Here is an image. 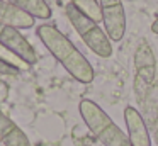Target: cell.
<instances>
[{
    "mask_svg": "<svg viewBox=\"0 0 158 146\" xmlns=\"http://www.w3.org/2000/svg\"><path fill=\"white\" fill-rule=\"evenodd\" d=\"M36 34L46 46V49L58 60V63L80 83L94 81V68L90 61L78 51V48L65 36L60 29L51 24H41L36 29Z\"/></svg>",
    "mask_w": 158,
    "mask_h": 146,
    "instance_id": "cell-1",
    "label": "cell"
},
{
    "mask_svg": "<svg viewBox=\"0 0 158 146\" xmlns=\"http://www.w3.org/2000/svg\"><path fill=\"white\" fill-rule=\"evenodd\" d=\"M78 111L94 138L99 139L104 146H131L129 136L107 115L99 104L83 98L78 104Z\"/></svg>",
    "mask_w": 158,
    "mask_h": 146,
    "instance_id": "cell-2",
    "label": "cell"
},
{
    "mask_svg": "<svg viewBox=\"0 0 158 146\" xmlns=\"http://www.w3.org/2000/svg\"><path fill=\"white\" fill-rule=\"evenodd\" d=\"M65 14L68 17L70 24L73 26V29L78 32V36L89 46L90 51H94L100 58L112 56V41L109 39L106 29L99 27L95 20L87 17L83 12H80L73 3H66Z\"/></svg>",
    "mask_w": 158,
    "mask_h": 146,
    "instance_id": "cell-3",
    "label": "cell"
},
{
    "mask_svg": "<svg viewBox=\"0 0 158 146\" xmlns=\"http://www.w3.org/2000/svg\"><path fill=\"white\" fill-rule=\"evenodd\" d=\"M156 78V60L146 39H141L134 51V81L133 90L138 104H143L146 95L155 85Z\"/></svg>",
    "mask_w": 158,
    "mask_h": 146,
    "instance_id": "cell-4",
    "label": "cell"
},
{
    "mask_svg": "<svg viewBox=\"0 0 158 146\" xmlns=\"http://www.w3.org/2000/svg\"><path fill=\"white\" fill-rule=\"evenodd\" d=\"M0 44L7 51H10L14 56H17L26 65H34L38 61V53L32 48V44L19 32V29L12 26L0 24Z\"/></svg>",
    "mask_w": 158,
    "mask_h": 146,
    "instance_id": "cell-5",
    "label": "cell"
},
{
    "mask_svg": "<svg viewBox=\"0 0 158 146\" xmlns=\"http://www.w3.org/2000/svg\"><path fill=\"white\" fill-rule=\"evenodd\" d=\"M102 22L112 43H119L126 32V10L123 0H99Z\"/></svg>",
    "mask_w": 158,
    "mask_h": 146,
    "instance_id": "cell-6",
    "label": "cell"
},
{
    "mask_svg": "<svg viewBox=\"0 0 158 146\" xmlns=\"http://www.w3.org/2000/svg\"><path fill=\"white\" fill-rule=\"evenodd\" d=\"M124 121H126L131 146H151L148 126L138 109H134L133 105H127L124 109Z\"/></svg>",
    "mask_w": 158,
    "mask_h": 146,
    "instance_id": "cell-7",
    "label": "cell"
},
{
    "mask_svg": "<svg viewBox=\"0 0 158 146\" xmlns=\"http://www.w3.org/2000/svg\"><path fill=\"white\" fill-rule=\"evenodd\" d=\"M0 24L12 26L15 29H31L34 27V17L7 0H0Z\"/></svg>",
    "mask_w": 158,
    "mask_h": 146,
    "instance_id": "cell-8",
    "label": "cell"
},
{
    "mask_svg": "<svg viewBox=\"0 0 158 146\" xmlns=\"http://www.w3.org/2000/svg\"><path fill=\"white\" fill-rule=\"evenodd\" d=\"M0 139L5 146H31L26 132L0 111Z\"/></svg>",
    "mask_w": 158,
    "mask_h": 146,
    "instance_id": "cell-9",
    "label": "cell"
},
{
    "mask_svg": "<svg viewBox=\"0 0 158 146\" xmlns=\"http://www.w3.org/2000/svg\"><path fill=\"white\" fill-rule=\"evenodd\" d=\"M7 2L27 12L34 19H49L51 17V7L46 3V0H7Z\"/></svg>",
    "mask_w": 158,
    "mask_h": 146,
    "instance_id": "cell-10",
    "label": "cell"
},
{
    "mask_svg": "<svg viewBox=\"0 0 158 146\" xmlns=\"http://www.w3.org/2000/svg\"><path fill=\"white\" fill-rule=\"evenodd\" d=\"M141 115L148 127H153L158 122V81H155L153 88L141 104Z\"/></svg>",
    "mask_w": 158,
    "mask_h": 146,
    "instance_id": "cell-11",
    "label": "cell"
},
{
    "mask_svg": "<svg viewBox=\"0 0 158 146\" xmlns=\"http://www.w3.org/2000/svg\"><path fill=\"white\" fill-rule=\"evenodd\" d=\"M70 3H73L80 12H83L87 17H90V19L95 20V22L102 20L100 3L97 2V0H70Z\"/></svg>",
    "mask_w": 158,
    "mask_h": 146,
    "instance_id": "cell-12",
    "label": "cell"
},
{
    "mask_svg": "<svg viewBox=\"0 0 158 146\" xmlns=\"http://www.w3.org/2000/svg\"><path fill=\"white\" fill-rule=\"evenodd\" d=\"M0 58H2V60H5L7 63L14 65V66H15V68H19V70H22V68H26V66H27V65H26L24 61H21L17 56H14V54H12L10 51H7V49H5V48L2 46V44H0Z\"/></svg>",
    "mask_w": 158,
    "mask_h": 146,
    "instance_id": "cell-13",
    "label": "cell"
},
{
    "mask_svg": "<svg viewBox=\"0 0 158 146\" xmlns=\"http://www.w3.org/2000/svg\"><path fill=\"white\" fill-rule=\"evenodd\" d=\"M19 71H21L19 68H15L14 65L7 63L5 60L0 58V75H17Z\"/></svg>",
    "mask_w": 158,
    "mask_h": 146,
    "instance_id": "cell-14",
    "label": "cell"
},
{
    "mask_svg": "<svg viewBox=\"0 0 158 146\" xmlns=\"http://www.w3.org/2000/svg\"><path fill=\"white\" fill-rule=\"evenodd\" d=\"M151 131H153V138H155V141H156V146H158V122L151 127Z\"/></svg>",
    "mask_w": 158,
    "mask_h": 146,
    "instance_id": "cell-15",
    "label": "cell"
},
{
    "mask_svg": "<svg viewBox=\"0 0 158 146\" xmlns=\"http://www.w3.org/2000/svg\"><path fill=\"white\" fill-rule=\"evenodd\" d=\"M151 31H153L155 34H158V17L153 20V24H151Z\"/></svg>",
    "mask_w": 158,
    "mask_h": 146,
    "instance_id": "cell-16",
    "label": "cell"
},
{
    "mask_svg": "<svg viewBox=\"0 0 158 146\" xmlns=\"http://www.w3.org/2000/svg\"><path fill=\"white\" fill-rule=\"evenodd\" d=\"M0 143H2V139H0Z\"/></svg>",
    "mask_w": 158,
    "mask_h": 146,
    "instance_id": "cell-17",
    "label": "cell"
}]
</instances>
